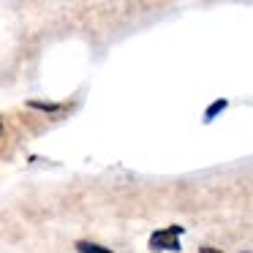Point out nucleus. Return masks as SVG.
I'll return each instance as SVG.
<instances>
[{
    "instance_id": "obj_1",
    "label": "nucleus",
    "mask_w": 253,
    "mask_h": 253,
    "mask_svg": "<svg viewBox=\"0 0 253 253\" xmlns=\"http://www.w3.org/2000/svg\"><path fill=\"white\" fill-rule=\"evenodd\" d=\"M182 234L180 226H171V229H164V231H155L153 237H150V248L153 251H180V240L177 237Z\"/></svg>"
},
{
    "instance_id": "obj_2",
    "label": "nucleus",
    "mask_w": 253,
    "mask_h": 253,
    "mask_svg": "<svg viewBox=\"0 0 253 253\" xmlns=\"http://www.w3.org/2000/svg\"><path fill=\"white\" fill-rule=\"evenodd\" d=\"M77 251L79 253H112V251H106V248H101V245H93V242H77Z\"/></svg>"
},
{
    "instance_id": "obj_3",
    "label": "nucleus",
    "mask_w": 253,
    "mask_h": 253,
    "mask_svg": "<svg viewBox=\"0 0 253 253\" xmlns=\"http://www.w3.org/2000/svg\"><path fill=\"white\" fill-rule=\"evenodd\" d=\"M223 109H226V101H223V98H218V101H215V104L210 106L207 112H204V120L210 123V120H212V117H218V115H220V112H223Z\"/></svg>"
},
{
    "instance_id": "obj_4",
    "label": "nucleus",
    "mask_w": 253,
    "mask_h": 253,
    "mask_svg": "<svg viewBox=\"0 0 253 253\" xmlns=\"http://www.w3.org/2000/svg\"><path fill=\"white\" fill-rule=\"evenodd\" d=\"M33 109H44V112H57V104H41V101H30Z\"/></svg>"
},
{
    "instance_id": "obj_5",
    "label": "nucleus",
    "mask_w": 253,
    "mask_h": 253,
    "mask_svg": "<svg viewBox=\"0 0 253 253\" xmlns=\"http://www.w3.org/2000/svg\"><path fill=\"white\" fill-rule=\"evenodd\" d=\"M202 253H220V251H215V248H202Z\"/></svg>"
},
{
    "instance_id": "obj_6",
    "label": "nucleus",
    "mask_w": 253,
    "mask_h": 253,
    "mask_svg": "<svg viewBox=\"0 0 253 253\" xmlns=\"http://www.w3.org/2000/svg\"><path fill=\"white\" fill-rule=\"evenodd\" d=\"M0 133H3V123H0Z\"/></svg>"
}]
</instances>
